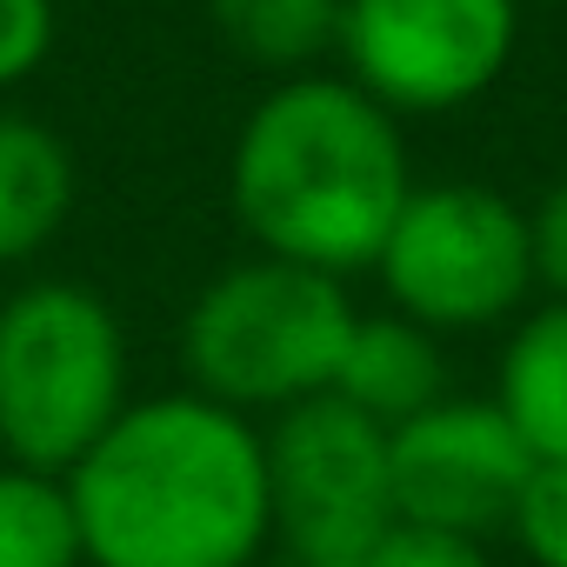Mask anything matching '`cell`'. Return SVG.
Masks as SVG:
<instances>
[{"label": "cell", "instance_id": "6da1fadb", "mask_svg": "<svg viewBox=\"0 0 567 567\" xmlns=\"http://www.w3.org/2000/svg\"><path fill=\"white\" fill-rule=\"evenodd\" d=\"M68 494L87 567H260L274 540L260 427L194 388L127 401Z\"/></svg>", "mask_w": 567, "mask_h": 567}, {"label": "cell", "instance_id": "7a4b0ae2", "mask_svg": "<svg viewBox=\"0 0 567 567\" xmlns=\"http://www.w3.org/2000/svg\"><path fill=\"white\" fill-rule=\"evenodd\" d=\"M227 194L247 240L274 260L334 280L374 267L414 194L401 121L348 74H295L240 121Z\"/></svg>", "mask_w": 567, "mask_h": 567}, {"label": "cell", "instance_id": "3957f363", "mask_svg": "<svg viewBox=\"0 0 567 567\" xmlns=\"http://www.w3.org/2000/svg\"><path fill=\"white\" fill-rule=\"evenodd\" d=\"M354 301L334 274L254 254L214 274L181 321V368L187 388L234 408V414H288L301 401L334 394Z\"/></svg>", "mask_w": 567, "mask_h": 567}, {"label": "cell", "instance_id": "277c9868", "mask_svg": "<svg viewBox=\"0 0 567 567\" xmlns=\"http://www.w3.org/2000/svg\"><path fill=\"white\" fill-rule=\"evenodd\" d=\"M127 328L87 280H28L0 301V454L68 474L127 414Z\"/></svg>", "mask_w": 567, "mask_h": 567}, {"label": "cell", "instance_id": "5b68a950", "mask_svg": "<svg viewBox=\"0 0 567 567\" xmlns=\"http://www.w3.org/2000/svg\"><path fill=\"white\" fill-rule=\"evenodd\" d=\"M401 321L441 334H474L520 321L534 280V227L487 181H434L414 187L388 247L374 260Z\"/></svg>", "mask_w": 567, "mask_h": 567}, {"label": "cell", "instance_id": "8992f818", "mask_svg": "<svg viewBox=\"0 0 567 567\" xmlns=\"http://www.w3.org/2000/svg\"><path fill=\"white\" fill-rule=\"evenodd\" d=\"M274 540H288L295 567H361V554L394 527L388 427L354 414L341 394L301 401L260 427Z\"/></svg>", "mask_w": 567, "mask_h": 567}, {"label": "cell", "instance_id": "52a82bcc", "mask_svg": "<svg viewBox=\"0 0 567 567\" xmlns=\"http://www.w3.org/2000/svg\"><path fill=\"white\" fill-rule=\"evenodd\" d=\"M520 41V0H341L348 81L388 114L481 101Z\"/></svg>", "mask_w": 567, "mask_h": 567}, {"label": "cell", "instance_id": "ba28073f", "mask_svg": "<svg viewBox=\"0 0 567 567\" xmlns=\"http://www.w3.org/2000/svg\"><path fill=\"white\" fill-rule=\"evenodd\" d=\"M388 474H394V520L487 540L494 527H507L534 474V454L494 401L447 394L388 434Z\"/></svg>", "mask_w": 567, "mask_h": 567}, {"label": "cell", "instance_id": "9c48e42d", "mask_svg": "<svg viewBox=\"0 0 567 567\" xmlns=\"http://www.w3.org/2000/svg\"><path fill=\"white\" fill-rule=\"evenodd\" d=\"M334 394L368 414L374 427H408L414 414H427L434 401H447V361H441V341L414 321H401L394 308L388 315H361L354 334H348V354H341V374H334Z\"/></svg>", "mask_w": 567, "mask_h": 567}, {"label": "cell", "instance_id": "30bf717a", "mask_svg": "<svg viewBox=\"0 0 567 567\" xmlns=\"http://www.w3.org/2000/svg\"><path fill=\"white\" fill-rule=\"evenodd\" d=\"M74 214V154L34 114H0V267L34 260Z\"/></svg>", "mask_w": 567, "mask_h": 567}, {"label": "cell", "instance_id": "8fae6325", "mask_svg": "<svg viewBox=\"0 0 567 567\" xmlns=\"http://www.w3.org/2000/svg\"><path fill=\"white\" fill-rule=\"evenodd\" d=\"M494 408L534 461H567V301H540L514 321L494 374Z\"/></svg>", "mask_w": 567, "mask_h": 567}, {"label": "cell", "instance_id": "7c38bea8", "mask_svg": "<svg viewBox=\"0 0 567 567\" xmlns=\"http://www.w3.org/2000/svg\"><path fill=\"white\" fill-rule=\"evenodd\" d=\"M207 14L240 61L280 74H301L341 48V0H207Z\"/></svg>", "mask_w": 567, "mask_h": 567}, {"label": "cell", "instance_id": "4fadbf2b", "mask_svg": "<svg viewBox=\"0 0 567 567\" xmlns=\"http://www.w3.org/2000/svg\"><path fill=\"white\" fill-rule=\"evenodd\" d=\"M0 567H87L68 474L0 461Z\"/></svg>", "mask_w": 567, "mask_h": 567}, {"label": "cell", "instance_id": "5bb4252c", "mask_svg": "<svg viewBox=\"0 0 567 567\" xmlns=\"http://www.w3.org/2000/svg\"><path fill=\"white\" fill-rule=\"evenodd\" d=\"M507 534L534 567H567V461H534L507 514Z\"/></svg>", "mask_w": 567, "mask_h": 567}, {"label": "cell", "instance_id": "9a60e30c", "mask_svg": "<svg viewBox=\"0 0 567 567\" xmlns=\"http://www.w3.org/2000/svg\"><path fill=\"white\" fill-rule=\"evenodd\" d=\"M361 567H494L481 540L467 534H441V527H414V520H394L368 554Z\"/></svg>", "mask_w": 567, "mask_h": 567}, {"label": "cell", "instance_id": "2e32d148", "mask_svg": "<svg viewBox=\"0 0 567 567\" xmlns=\"http://www.w3.org/2000/svg\"><path fill=\"white\" fill-rule=\"evenodd\" d=\"M54 0H0V87L28 81L54 54Z\"/></svg>", "mask_w": 567, "mask_h": 567}, {"label": "cell", "instance_id": "e0dca14e", "mask_svg": "<svg viewBox=\"0 0 567 567\" xmlns=\"http://www.w3.org/2000/svg\"><path fill=\"white\" fill-rule=\"evenodd\" d=\"M527 227H534V280L554 301H567V181H554L540 194V207L527 214Z\"/></svg>", "mask_w": 567, "mask_h": 567}]
</instances>
